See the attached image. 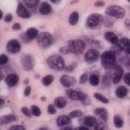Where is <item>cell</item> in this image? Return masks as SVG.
I'll list each match as a JSON object with an SVG mask.
<instances>
[{
  "label": "cell",
  "mask_w": 130,
  "mask_h": 130,
  "mask_svg": "<svg viewBox=\"0 0 130 130\" xmlns=\"http://www.w3.org/2000/svg\"><path fill=\"white\" fill-rule=\"evenodd\" d=\"M101 65L106 70H109L115 65L116 56L115 52L113 51H106L103 52L101 56Z\"/></svg>",
  "instance_id": "obj_1"
},
{
  "label": "cell",
  "mask_w": 130,
  "mask_h": 130,
  "mask_svg": "<svg viewBox=\"0 0 130 130\" xmlns=\"http://www.w3.org/2000/svg\"><path fill=\"white\" fill-rule=\"evenodd\" d=\"M104 22V18L101 14L94 13L89 15L86 20V27L89 29H98Z\"/></svg>",
  "instance_id": "obj_2"
},
{
  "label": "cell",
  "mask_w": 130,
  "mask_h": 130,
  "mask_svg": "<svg viewBox=\"0 0 130 130\" xmlns=\"http://www.w3.org/2000/svg\"><path fill=\"white\" fill-rule=\"evenodd\" d=\"M85 48V43L79 39L71 40L68 42V49L75 55H80Z\"/></svg>",
  "instance_id": "obj_3"
},
{
  "label": "cell",
  "mask_w": 130,
  "mask_h": 130,
  "mask_svg": "<svg viewBox=\"0 0 130 130\" xmlns=\"http://www.w3.org/2000/svg\"><path fill=\"white\" fill-rule=\"evenodd\" d=\"M106 74L111 78L112 83L117 84L121 79V77L124 74V70L120 65L115 64L109 69V71L107 72Z\"/></svg>",
  "instance_id": "obj_4"
},
{
  "label": "cell",
  "mask_w": 130,
  "mask_h": 130,
  "mask_svg": "<svg viewBox=\"0 0 130 130\" xmlns=\"http://www.w3.org/2000/svg\"><path fill=\"white\" fill-rule=\"evenodd\" d=\"M47 63L49 67L56 70H64L65 61L64 59L59 55H53L47 59Z\"/></svg>",
  "instance_id": "obj_5"
},
{
  "label": "cell",
  "mask_w": 130,
  "mask_h": 130,
  "mask_svg": "<svg viewBox=\"0 0 130 130\" xmlns=\"http://www.w3.org/2000/svg\"><path fill=\"white\" fill-rule=\"evenodd\" d=\"M53 36L50 32H42L37 38V42L38 46L43 48H48L53 44Z\"/></svg>",
  "instance_id": "obj_6"
},
{
  "label": "cell",
  "mask_w": 130,
  "mask_h": 130,
  "mask_svg": "<svg viewBox=\"0 0 130 130\" xmlns=\"http://www.w3.org/2000/svg\"><path fill=\"white\" fill-rule=\"evenodd\" d=\"M105 12L107 15L116 19H121L124 18L126 14L125 9L120 6L111 5L107 7Z\"/></svg>",
  "instance_id": "obj_7"
},
{
  "label": "cell",
  "mask_w": 130,
  "mask_h": 130,
  "mask_svg": "<svg viewBox=\"0 0 130 130\" xmlns=\"http://www.w3.org/2000/svg\"><path fill=\"white\" fill-rule=\"evenodd\" d=\"M21 64L24 70L25 71H31L33 69V67L35 64L34 59L31 55H25L21 59Z\"/></svg>",
  "instance_id": "obj_8"
},
{
  "label": "cell",
  "mask_w": 130,
  "mask_h": 130,
  "mask_svg": "<svg viewBox=\"0 0 130 130\" xmlns=\"http://www.w3.org/2000/svg\"><path fill=\"white\" fill-rule=\"evenodd\" d=\"M100 58V52L96 49H89L85 53V59L87 63L93 64L98 61Z\"/></svg>",
  "instance_id": "obj_9"
},
{
  "label": "cell",
  "mask_w": 130,
  "mask_h": 130,
  "mask_svg": "<svg viewBox=\"0 0 130 130\" xmlns=\"http://www.w3.org/2000/svg\"><path fill=\"white\" fill-rule=\"evenodd\" d=\"M16 13L18 14V16L22 18L28 19L31 18V13L28 11L22 2L18 3L17 9H16Z\"/></svg>",
  "instance_id": "obj_10"
},
{
  "label": "cell",
  "mask_w": 130,
  "mask_h": 130,
  "mask_svg": "<svg viewBox=\"0 0 130 130\" xmlns=\"http://www.w3.org/2000/svg\"><path fill=\"white\" fill-rule=\"evenodd\" d=\"M20 48H21L20 43H19L18 40H15V39L10 40L9 41H8L7 45V48L8 51L12 54L18 53L20 50Z\"/></svg>",
  "instance_id": "obj_11"
},
{
  "label": "cell",
  "mask_w": 130,
  "mask_h": 130,
  "mask_svg": "<svg viewBox=\"0 0 130 130\" xmlns=\"http://www.w3.org/2000/svg\"><path fill=\"white\" fill-rule=\"evenodd\" d=\"M118 45L121 50L130 54V39L127 38H122L119 41Z\"/></svg>",
  "instance_id": "obj_12"
},
{
  "label": "cell",
  "mask_w": 130,
  "mask_h": 130,
  "mask_svg": "<svg viewBox=\"0 0 130 130\" xmlns=\"http://www.w3.org/2000/svg\"><path fill=\"white\" fill-rule=\"evenodd\" d=\"M60 83L66 88H70L75 84L76 79L74 77L68 75H62L60 78Z\"/></svg>",
  "instance_id": "obj_13"
},
{
  "label": "cell",
  "mask_w": 130,
  "mask_h": 130,
  "mask_svg": "<svg viewBox=\"0 0 130 130\" xmlns=\"http://www.w3.org/2000/svg\"><path fill=\"white\" fill-rule=\"evenodd\" d=\"M94 113L98 117L101 118L103 121H106L108 119V113L105 108H97L94 110Z\"/></svg>",
  "instance_id": "obj_14"
},
{
  "label": "cell",
  "mask_w": 130,
  "mask_h": 130,
  "mask_svg": "<svg viewBox=\"0 0 130 130\" xmlns=\"http://www.w3.org/2000/svg\"><path fill=\"white\" fill-rule=\"evenodd\" d=\"M19 80V77L16 74H9L5 78V83L9 87L15 86Z\"/></svg>",
  "instance_id": "obj_15"
},
{
  "label": "cell",
  "mask_w": 130,
  "mask_h": 130,
  "mask_svg": "<svg viewBox=\"0 0 130 130\" xmlns=\"http://www.w3.org/2000/svg\"><path fill=\"white\" fill-rule=\"evenodd\" d=\"M70 122H71V118L70 116H67V115L59 116L56 119V124L59 127L66 126L70 124Z\"/></svg>",
  "instance_id": "obj_16"
},
{
  "label": "cell",
  "mask_w": 130,
  "mask_h": 130,
  "mask_svg": "<svg viewBox=\"0 0 130 130\" xmlns=\"http://www.w3.org/2000/svg\"><path fill=\"white\" fill-rule=\"evenodd\" d=\"M104 38L107 41L111 43L113 45H116L119 43V38H118V36H116V34H115L114 32H111V31L105 32Z\"/></svg>",
  "instance_id": "obj_17"
},
{
  "label": "cell",
  "mask_w": 130,
  "mask_h": 130,
  "mask_svg": "<svg viewBox=\"0 0 130 130\" xmlns=\"http://www.w3.org/2000/svg\"><path fill=\"white\" fill-rule=\"evenodd\" d=\"M52 8L51 6L46 2H43L41 4L39 7V12L43 15H48L51 12Z\"/></svg>",
  "instance_id": "obj_18"
},
{
  "label": "cell",
  "mask_w": 130,
  "mask_h": 130,
  "mask_svg": "<svg viewBox=\"0 0 130 130\" xmlns=\"http://www.w3.org/2000/svg\"><path fill=\"white\" fill-rule=\"evenodd\" d=\"M17 120V116L14 115V114H7V115H5L1 117L0 119V123L1 125H7L9 124L12 121H14Z\"/></svg>",
  "instance_id": "obj_19"
},
{
  "label": "cell",
  "mask_w": 130,
  "mask_h": 130,
  "mask_svg": "<svg viewBox=\"0 0 130 130\" xmlns=\"http://www.w3.org/2000/svg\"><path fill=\"white\" fill-rule=\"evenodd\" d=\"M98 123L97 119L93 116H85L83 119V124L87 127H93L96 125Z\"/></svg>",
  "instance_id": "obj_20"
},
{
  "label": "cell",
  "mask_w": 130,
  "mask_h": 130,
  "mask_svg": "<svg viewBox=\"0 0 130 130\" xmlns=\"http://www.w3.org/2000/svg\"><path fill=\"white\" fill-rule=\"evenodd\" d=\"M67 99L64 97L59 96L55 98L54 100V105L58 108H64L67 106Z\"/></svg>",
  "instance_id": "obj_21"
},
{
  "label": "cell",
  "mask_w": 130,
  "mask_h": 130,
  "mask_svg": "<svg viewBox=\"0 0 130 130\" xmlns=\"http://www.w3.org/2000/svg\"><path fill=\"white\" fill-rule=\"evenodd\" d=\"M115 93H116V96L119 98H124L126 96L128 93V90L125 86H119L116 88Z\"/></svg>",
  "instance_id": "obj_22"
},
{
  "label": "cell",
  "mask_w": 130,
  "mask_h": 130,
  "mask_svg": "<svg viewBox=\"0 0 130 130\" xmlns=\"http://www.w3.org/2000/svg\"><path fill=\"white\" fill-rule=\"evenodd\" d=\"M66 94H67V96L72 101H79V91H76L72 89H68L66 91Z\"/></svg>",
  "instance_id": "obj_23"
},
{
  "label": "cell",
  "mask_w": 130,
  "mask_h": 130,
  "mask_svg": "<svg viewBox=\"0 0 130 130\" xmlns=\"http://www.w3.org/2000/svg\"><path fill=\"white\" fill-rule=\"evenodd\" d=\"M79 21V13L76 11L72 12L69 18V23L71 25H76Z\"/></svg>",
  "instance_id": "obj_24"
},
{
  "label": "cell",
  "mask_w": 130,
  "mask_h": 130,
  "mask_svg": "<svg viewBox=\"0 0 130 130\" xmlns=\"http://www.w3.org/2000/svg\"><path fill=\"white\" fill-rule=\"evenodd\" d=\"M26 35L30 40L37 38L38 36V30L35 28H29L26 31Z\"/></svg>",
  "instance_id": "obj_25"
},
{
  "label": "cell",
  "mask_w": 130,
  "mask_h": 130,
  "mask_svg": "<svg viewBox=\"0 0 130 130\" xmlns=\"http://www.w3.org/2000/svg\"><path fill=\"white\" fill-rule=\"evenodd\" d=\"M79 100L85 106H89L91 103V100L88 95H86L85 93H83L81 91H79Z\"/></svg>",
  "instance_id": "obj_26"
},
{
  "label": "cell",
  "mask_w": 130,
  "mask_h": 130,
  "mask_svg": "<svg viewBox=\"0 0 130 130\" xmlns=\"http://www.w3.org/2000/svg\"><path fill=\"white\" fill-rule=\"evenodd\" d=\"M113 125L117 128H121L124 125V120L120 115L116 114L113 116Z\"/></svg>",
  "instance_id": "obj_27"
},
{
  "label": "cell",
  "mask_w": 130,
  "mask_h": 130,
  "mask_svg": "<svg viewBox=\"0 0 130 130\" xmlns=\"http://www.w3.org/2000/svg\"><path fill=\"white\" fill-rule=\"evenodd\" d=\"M23 3L28 8L36 7L40 2V0H23Z\"/></svg>",
  "instance_id": "obj_28"
},
{
  "label": "cell",
  "mask_w": 130,
  "mask_h": 130,
  "mask_svg": "<svg viewBox=\"0 0 130 130\" xmlns=\"http://www.w3.org/2000/svg\"><path fill=\"white\" fill-rule=\"evenodd\" d=\"M54 81V76L51 75V74H48L46 75L45 77H43L41 79L42 84L44 85V86H48L50 85Z\"/></svg>",
  "instance_id": "obj_29"
},
{
  "label": "cell",
  "mask_w": 130,
  "mask_h": 130,
  "mask_svg": "<svg viewBox=\"0 0 130 130\" xmlns=\"http://www.w3.org/2000/svg\"><path fill=\"white\" fill-rule=\"evenodd\" d=\"M90 83L91 85L93 86H97L100 83V79H99V77L96 75V74H92L90 77Z\"/></svg>",
  "instance_id": "obj_30"
},
{
  "label": "cell",
  "mask_w": 130,
  "mask_h": 130,
  "mask_svg": "<svg viewBox=\"0 0 130 130\" xmlns=\"http://www.w3.org/2000/svg\"><path fill=\"white\" fill-rule=\"evenodd\" d=\"M94 97H95V98H96L98 101H101L103 103H109V100L107 98L105 97L104 95H103L102 94H101V93H94Z\"/></svg>",
  "instance_id": "obj_31"
},
{
  "label": "cell",
  "mask_w": 130,
  "mask_h": 130,
  "mask_svg": "<svg viewBox=\"0 0 130 130\" xmlns=\"http://www.w3.org/2000/svg\"><path fill=\"white\" fill-rule=\"evenodd\" d=\"M30 110H31V112H32L33 116L38 117L41 114V111L40 108L37 106H36V105H32L30 108Z\"/></svg>",
  "instance_id": "obj_32"
},
{
  "label": "cell",
  "mask_w": 130,
  "mask_h": 130,
  "mask_svg": "<svg viewBox=\"0 0 130 130\" xmlns=\"http://www.w3.org/2000/svg\"><path fill=\"white\" fill-rule=\"evenodd\" d=\"M83 115V111L81 110H74L70 113L69 116L71 119H75V118H78Z\"/></svg>",
  "instance_id": "obj_33"
},
{
  "label": "cell",
  "mask_w": 130,
  "mask_h": 130,
  "mask_svg": "<svg viewBox=\"0 0 130 130\" xmlns=\"http://www.w3.org/2000/svg\"><path fill=\"white\" fill-rule=\"evenodd\" d=\"M21 112L23 113V114H24L28 118H32V116H33L32 112H31V110H30L27 107H23L21 108Z\"/></svg>",
  "instance_id": "obj_34"
},
{
  "label": "cell",
  "mask_w": 130,
  "mask_h": 130,
  "mask_svg": "<svg viewBox=\"0 0 130 130\" xmlns=\"http://www.w3.org/2000/svg\"><path fill=\"white\" fill-rule=\"evenodd\" d=\"M111 82H112L111 79V78H110V77H109L106 74H105V75L103 77L102 83L103 84V85L108 87V86H110V85H111Z\"/></svg>",
  "instance_id": "obj_35"
},
{
  "label": "cell",
  "mask_w": 130,
  "mask_h": 130,
  "mask_svg": "<svg viewBox=\"0 0 130 130\" xmlns=\"http://www.w3.org/2000/svg\"><path fill=\"white\" fill-rule=\"evenodd\" d=\"M76 67H77V63H76L75 61H73V62H72L69 66L66 67L64 70L65 71L67 72H71L74 71V69L76 68Z\"/></svg>",
  "instance_id": "obj_36"
},
{
  "label": "cell",
  "mask_w": 130,
  "mask_h": 130,
  "mask_svg": "<svg viewBox=\"0 0 130 130\" xmlns=\"http://www.w3.org/2000/svg\"><path fill=\"white\" fill-rule=\"evenodd\" d=\"M48 113L49 114L54 115L56 113V106L53 105V104H49L48 106Z\"/></svg>",
  "instance_id": "obj_37"
},
{
  "label": "cell",
  "mask_w": 130,
  "mask_h": 130,
  "mask_svg": "<svg viewBox=\"0 0 130 130\" xmlns=\"http://www.w3.org/2000/svg\"><path fill=\"white\" fill-rule=\"evenodd\" d=\"M9 61V58L8 56L5 54H2L0 56V64L1 65H4L6 64Z\"/></svg>",
  "instance_id": "obj_38"
},
{
  "label": "cell",
  "mask_w": 130,
  "mask_h": 130,
  "mask_svg": "<svg viewBox=\"0 0 130 130\" xmlns=\"http://www.w3.org/2000/svg\"><path fill=\"white\" fill-rule=\"evenodd\" d=\"M88 74H87V73H84V74H82V75L80 76V77H79V83H86V82L88 81Z\"/></svg>",
  "instance_id": "obj_39"
},
{
  "label": "cell",
  "mask_w": 130,
  "mask_h": 130,
  "mask_svg": "<svg viewBox=\"0 0 130 130\" xmlns=\"http://www.w3.org/2000/svg\"><path fill=\"white\" fill-rule=\"evenodd\" d=\"M95 130H104L105 129V124L103 122H98L95 126Z\"/></svg>",
  "instance_id": "obj_40"
},
{
  "label": "cell",
  "mask_w": 130,
  "mask_h": 130,
  "mask_svg": "<svg viewBox=\"0 0 130 130\" xmlns=\"http://www.w3.org/2000/svg\"><path fill=\"white\" fill-rule=\"evenodd\" d=\"M124 81L127 85L130 86V72L126 73L124 75Z\"/></svg>",
  "instance_id": "obj_41"
},
{
  "label": "cell",
  "mask_w": 130,
  "mask_h": 130,
  "mask_svg": "<svg viewBox=\"0 0 130 130\" xmlns=\"http://www.w3.org/2000/svg\"><path fill=\"white\" fill-rule=\"evenodd\" d=\"M9 130H25V127L22 125H14L12 126Z\"/></svg>",
  "instance_id": "obj_42"
},
{
  "label": "cell",
  "mask_w": 130,
  "mask_h": 130,
  "mask_svg": "<svg viewBox=\"0 0 130 130\" xmlns=\"http://www.w3.org/2000/svg\"><path fill=\"white\" fill-rule=\"evenodd\" d=\"M30 93H31V87L30 86H27L25 88V91H24L25 96L28 97V96H29L30 95Z\"/></svg>",
  "instance_id": "obj_43"
},
{
  "label": "cell",
  "mask_w": 130,
  "mask_h": 130,
  "mask_svg": "<svg viewBox=\"0 0 130 130\" xmlns=\"http://www.w3.org/2000/svg\"><path fill=\"white\" fill-rule=\"evenodd\" d=\"M12 19H13V16H12V14H7L5 15V22H7V23H10V22L12 20Z\"/></svg>",
  "instance_id": "obj_44"
},
{
  "label": "cell",
  "mask_w": 130,
  "mask_h": 130,
  "mask_svg": "<svg viewBox=\"0 0 130 130\" xmlns=\"http://www.w3.org/2000/svg\"><path fill=\"white\" fill-rule=\"evenodd\" d=\"M95 7H103L105 5V2L102 1V0H98L95 2Z\"/></svg>",
  "instance_id": "obj_45"
},
{
  "label": "cell",
  "mask_w": 130,
  "mask_h": 130,
  "mask_svg": "<svg viewBox=\"0 0 130 130\" xmlns=\"http://www.w3.org/2000/svg\"><path fill=\"white\" fill-rule=\"evenodd\" d=\"M59 51H60L61 54H67L69 52H70V50L68 49V48H65V47H61Z\"/></svg>",
  "instance_id": "obj_46"
},
{
  "label": "cell",
  "mask_w": 130,
  "mask_h": 130,
  "mask_svg": "<svg viewBox=\"0 0 130 130\" xmlns=\"http://www.w3.org/2000/svg\"><path fill=\"white\" fill-rule=\"evenodd\" d=\"M21 29V25L20 23H14L12 25V30H19Z\"/></svg>",
  "instance_id": "obj_47"
},
{
  "label": "cell",
  "mask_w": 130,
  "mask_h": 130,
  "mask_svg": "<svg viewBox=\"0 0 130 130\" xmlns=\"http://www.w3.org/2000/svg\"><path fill=\"white\" fill-rule=\"evenodd\" d=\"M124 26L126 29L130 30V20L129 19H126L124 22Z\"/></svg>",
  "instance_id": "obj_48"
},
{
  "label": "cell",
  "mask_w": 130,
  "mask_h": 130,
  "mask_svg": "<svg viewBox=\"0 0 130 130\" xmlns=\"http://www.w3.org/2000/svg\"><path fill=\"white\" fill-rule=\"evenodd\" d=\"M74 130H89L88 128H87V126H78V127H76Z\"/></svg>",
  "instance_id": "obj_49"
},
{
  "label": "cell",
  "mask_w": 130,
  "mask_h": 130,
  "mask_svg": "<svg viewBox=\"0 0 130 130\" xmlns=\"http://www.w3.org/2000/svg\"><path fill=\"white\" fill-rule=\"evenodd\" d=\"M60 130H73V129H72V128L71 126H63V128H61Z\"/></svg>",
  "instance_id": "obj_50"
},
{
  "label": "cell",
  "mask_w": 130,
  "mask_h": 130,
  "mask_svg": "<svg viewBox=\"0 0 130 130\" xmlns=\"http://www.w3.org/2000/svg\"><path fill=\"white\" fill-rule=\"evenodd\" d=\"M126 67L130 70V58H129L127 60H126Z\"/></svg>",
  "instance_id": "obj_51"
},
{
  "label": "cell",
  "mask_w": 130,
  "mask_h": 130,
  "mask_svg": "<svg viewBox=\"0 0 130 130\" xmlns=\"http://www.w3.org/2000/svg\"><path fill=\"white\" fill-rule=\"evenodd\" d=\"M50 1H51L52 3L56 4H56H59V3L61 2V0H50Z\"/></svg>",
  "instance_id": "obj_52"
},
{
  "label": "cell",
  "mask_w": 130,
  "mask_h": 130,
  "mask_svg": "<svg viewBox=\"0 0 130 130\" xmlns=\"http://www.w3.org/2000/svg\"><path fill=\"white\" fill-rule=\"evenodd\" d=\"M78 2H79V0H72V1L71 2V5L74 4V3H77Z\"/></svg>",
  "instance_id": "obj_53"
},
{
  "label": "cell",
  "mask_w": 130,
  "mask_h": 130,
  "mask_svg": "<svg viewBox=\"0 0 130 130\" xmlns=\"http://www.w3.org/2000/svg\"><path fill=\"white\" fill-rule=\"evenodd\" d=\"M38 130H49L48 128L46 127H41V128H40V129H38Z\"/></svg>",
  "instance_id": "obj_54"
},
{
  "label": "cell",
  "mask_w": 130,
  "mask_h": 130,
  "mask_svg": "<svg viewBox=\"0 0 130 130\" xmlns=\"http://www.w3.org/2000/svg\"><path fill=\"white\" fill-rule=\"evenodd\" d=\"M41 100L42 101H45L46 100V97H45V96H43V97L41 98Z\"/></svg>",
  "instance_id": "obj_55"
},
{
  "label": "cell",
  "mask_w": 130,
  "mask_h": 130,
  "mask_svg": "<svg viewBox=\"0 0 130 130\" xmlns=\"http://www.w3.org/2000/svg\"><path fill=\"white\" fill-rule=\"evenodd\" d=\"M1 106H3V105H4V99H2V98H1Z\"/></svg>",
  "instance_id": "obj_56"
},
{
  "label": "cell",
  "mask_w": 130,
  "mask_h": 130,
  "mask_svg": "<svg viewBox=\"0 0 130 130\" xmlns=\"http://www.w3.org/2000/svg\"><path fill=\"white\" fill-rule=\"evenodd\" d=\"M28 83H29V79L28 78H27V79H25L24 80V83L25 84H28Z\"/></svg>",
  "instance_id": "obj_57"
},
{
  "label": "cell",
  "mask_w": 130,
  "mask_h": 130,
  "mask_svg": "<svg viewBox=\"0 0 130 130\" xmlns=\"http://www.w3.org/2000/svg\"><path fill=\"white\" fill-rule=\"evenodd\" d=\"M2 18H3V12H2V11L1 10V11H0V18L2 19Z\"/></svg>",
  "instance_id": "obj_58"
},
{
  "label": "cell",
  "mask_w": 130,
  "mask_h": 130,
  "mask_svg": "<svg viewBox=\"0 0 130 130\" xmlns=\"http://www.w3.org/2000/svg\"><path fill=\"white\" fill-rule=\"evenodd\" d=\"M127 1H128V2H129L130 3V0H127Z\"/></svg>",
  "instance_id": "obj_59"
}]
</instances>
